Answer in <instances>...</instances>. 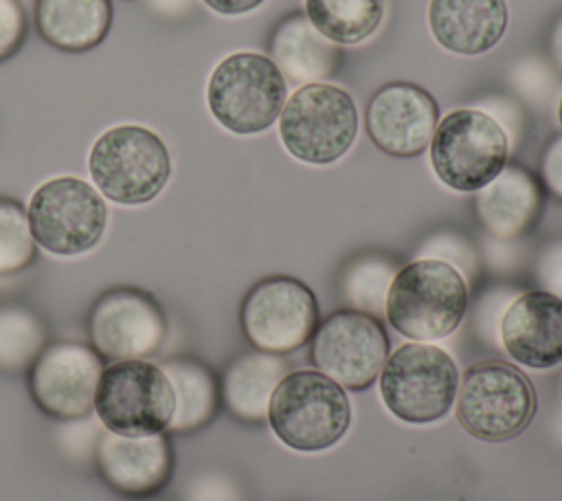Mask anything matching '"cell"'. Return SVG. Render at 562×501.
Wrapping results in <instances>:
<instances>
[{
    "label": "cell",
    "mask_w": 562,
    "mask_h": 501,
    "mask_svg": "<svg viewBox=\"0 0 562 501\" xmlns=\"http://www.w3.org/2000/svg\"><path fill=\"white\" fill-rule=\"evenodd\" d=\"M468 303V283L450 261L419 257L393 275L384 316L404 338L432 343L461 325Z\"/></svg>",
    "instance_id": "obj_1"
},
{
    "label": "cell",
    "mask_w": 562,
    "mask_h": 501,
    "mask_svg": "<svg viewBox=\"0 0 562 501\" xmlns=\"http://www.w3.org/2000/svg\"><path fill=\"white\" fill-rule=\"evenodd\" d=\"M266 420L283 446L321 453L347 435L351 402L345 387L318 369H296L288 371L272 391Z\"/></svg>",
    "instance_id": "obj_2"
},
{
    "label": "cell",
    "mask_w": 562,
    "mask_h": 501,
    "mask_svg": "<svg viewBox=\"0 0 562 501\" xmlns=\"http://www.w3.org/2000/svg\"><path fill=\"white\" fill-rule=\"evenodd\" d=\"M88 171L103 198L123 207H138L158 198L169 182L171 156L154 130L121 123L94 138Z\"/></svg>",
    "instance_id": "obj_3"
},
{
    "label": "cell",
    "mask_w": 562,
    "mask_h": 501,
    "mask_svg": "<svg viewBox=\"0 0 562 501\" xmlns=\"http://www.w3.org/2000/svg\"><path fill=\"white\" fill-rule=\"evenodd\" d=\"M536 391L512 363L485 358L459 376L454 415L461 428L483 442L520 435L536 413Z\"/></svg>",
    "instance_id": "obj_4"
},
{
    "label": "cell",
    "mask_w": 562,
    "mask_h": 501,
    "mask_svg": "<svg viewBox=\"0 0 562 501\" xmlns=\"http://www.w3.org/2000/svg\"><path fill=\"white\" fill-rule=\"evenodd\" d=\"M288 99V84L277 64L261 53L226 55L209 75L206 105L231 134L252 136L272 127Z\"/></svg>",
    "instance_id": "obj_5"
},
{
    "label": "cell",
    "mask_w": 562,
    "mask_h": 501,
    "mask_svg": "<svg viewBox=\"0 0 562 501\" xmlns=\"http://www.w3.org/2000/svg\"><path fill=\"white\" fill-rule=\"evenodd\" d=\"M285 152L305 165H331L353 145L358 108L353 97L329 81L299 86L277 119Z\"/></svg>",
    "instance_id": "obj_6"
},
{
    "label": "cell",
    "mask_w": 562,
    "mask_h": 501,
    "mask_svg": "<svg viewBox=\"0 0 562 501\" xmlns=\"http://www.w3.org/2000/svg\"><path fill=\"white\" fill-rule=\"evenodd\" d=\"M378 387L393 417L406 424H430L450 413L459 371L446 349L430 343H404L386 356Z\"/></svg>",
    "instance_id": "obj_7"
},
{
    "label": "cell",
    "mask_w": 562,
    "mask_h": 501,
    "mask_svg": "<svg viewBox=\"0 0 562 501\" xmlns=\"http://www.w3.org/2000/svg\"><path fill=\"white\" fill-rule=\"evenodd\" d=\"M509 143L503 125L483 110L457 108L437 121L430 165L441 185L470 193L490 185L507 165Z\"/></svg>",
    "instance_id": "obj_8"
},
{
    "label": "cell",
    "mask_w": 562,
    "mask_h": 501,
    "mask_svg": "<svg viewBox=\"0 0 562 501\" xmlns=\"http://www.w3.org/2000/svg\"><path fill=\"white\" fill-rule=\"evenodd\" d=\"M26 215L35 244L59 257L92 250L108 226L103 196L77 176H57L42 182L29 200Z\"/></svg>",
    "instance_id": "obj_9"
},
{
    "label": "cell",
    "mask_w": 562,
    "mask_h": 501,
    "mask_svg": "<svg viewBox=\"0 0 562 501\" xmlns=\"http://www.w3.org/2000/svg\"><path fill=\"white\" fill-rule=\"evenodd\" d=\"M176 409L173 389L149 360H112L103 367L94 413L101 424L119 435H151L169 428Z\"/></svg>",
    "instance_id": "obj_10"
},
{
    "label": "cell",
    "mask_w": 562,
    "mask_h": 501,
    "mask_svg": "<svg viewBox=\"0 0 562 501\" xmlns=\"http://www.w3.org/2000/svg\"><path fill=\"white\" fill-rule=\"evenodd\" d=\"M239 323L257 349L288 354L312 338L318 325V303L312 288L296 277H263L246 292Z\"/></svg>",
    "instance_id": "obj_11"
},
{
    "label": "cell",
    "mask_w": 562,
    "mask_h": 501,
    "mask_svg": "<svg viewBox=\"0 0 562 501\" xmlns=\"http://www.w3.org/2000/svg\"><path fill=\"white\" fill-rule=\"evenodd\" d=\"M389 356V338L378 316L342 308L316 325L310 343L312 365L345 389H367Z\"/></svg>",
    "instance_id": "obj_12"
},
{
    "label": "cell",
    "mask_w": 562,
    "mask_h": 501,
    "mask_svg": "<svg viewBox=\"0 0 562 501\" xmlns=\"http://www.w3.org/2000/svg\"><path fill=\"white\" fill-rule=\"evenodd\" d=\"M88 336L101 358L143 360L162 347L167 316L147 290L110 288L88 312Z\"/></svg>",
    "instance_id": "obj_13"
},
{
    "label": "cell",
    "mask_w": 562,
    "mask_h": 501,
    "mask_svg": "<svg viewBox=\"0 0 562 501\" xmlns=\"http://www.w3.org/2000/svg\"><path fill=\"white\" fill-rule=\"evenodd\" d=\"M103 358L92 345L77 341L50 343L29 369V391L35 407L59 422L94 413V396Z\"/></svg>",
    "instance_id": "obj_14"
},
{
    "label": "cell",
    "mask_w": 562,
    "mask_h": 501,
    "mask_svg": "<svg viewBox=\"0 0 562 501\" xmlns=\"http://www.w3.org/2000/svg\"><path fill=\"white\" fill-rule=\"evenodd\" d=\"M439 121L435 97L411 81H391L373 92L364 110V127L371 143L397 158L419 156L432 138Z\"/></svg>",
    "instance_id": "obj_15"
},
{
    "label": "cell",
    "mask_w": 562,
    "mask_h": 501,
    "mask_svg": "<svg viewBox=\"0 0 562 501\" xmlns=\"http://www.w3.org/2000/svg\"><path fill=\"white\" fill-rule=\"evenodd\" d=\"M94 464L110 488L143 499L171 479L173 450L167 433L119 435L105 428L94 448Z\"/></svg>",
    "instance_id": "obj_16"
},
{
    "label": "cell",
    "mask_w": 562,
    "mask_h": 501,
    "mask_svg": "<svg viewBox=\"0 0 562 501\" xmlns=\"http://www.w3.org/2000/svg\"><path fill=\"white\" fill-rule=\"evenodd\" d=\"M503 349L529 369H549L562 363V297L529 290L516 297L498 325Z\"/></svg>",
    "instance_id": "obj_17"
},
{
    "label": "cell",
    "mask_w": 562,
    "mask_h": 501,
    "mask_svg": "<svg viewBox=\"0 0 562 501\" xmlns=\"http://www.w3.org/2000/svg\"><path fill=\"white\" fill-rule=\"evenodd\" d=\"M505 0H430L428 26L435 42L454 55H483L505 35Z\"/></svg>",
    "instance_id": "obj_18"
},
{
    "label": "cell",
    "mask_w": 562,
    "mask_h": 501,
    "mask_svg": "<svg viewBox=\"0 0 562 501\" xmlns=\"http://www.w3.org/2000/svg\"><path fill=\"white\" fill-rule=\"evenodd\" d=\"M540 185L518 165H505L503 171L476 191V215L481 224L498 240L525 235L540 213Z\"/></svg>",
    "instance_id": "obj_19"
},
{
    "label": "cell",
    "mask_w": 562,
    "mask_h": 501,
    "mask_svg": "<svg viewBox=\"0 0 562 501\" xmlns=\"http://www.w3.org/2000/svg\"><path fill=\"white\" fill-rule=\"evenodd\" d=\"M35 26L44 42L64 53L97 48L112 26L110 0H35Z\"/></svg>",
    "instance_id": "obj_20"
},
{
    "label": "cell",
    "mask_w": 562,
    "mask_h": 501,
    "mask_svg": "<svg viewBox=\"0 0 562 501\" xmlns=\"http://www.w3.org/2000/svg\"><path fill=\"white\" fill-rule=\"evenodd\" d=\"M272 62L283 77L303 86L312 81H325L340 66V51L327 42L305 18V13H292L283 18L270 37Z\"/></svg>",
    "instance_id": "obj_21"
},
{
    "label": "cell",
    "mask_w": 562,
    "mask_h": 501,
    "mask_svg": "<svg viewBox=\"0 0 562 501\" xmlns=\"http://www.w3.org/2000/svg\"><path fill=\"white\" fill-rule=\"evenodd\" d=\"M290 371L281 354L250 352L228 365L222 376L220 393L228 411L244 422H261L268 415L272 391Z\"/></svg>",
    "instance_id": "obj_22"
},
{
    "label": "cell",
    "mask_w": 562,
    "mask_h": 501,
    "mask_svg": "<svg viewBox=\"0 0 562 501\" xmlns=\"http://www.w3.org/2000/svg\"><path fill=\"white\" fill-rule=\"evenodd\" d=\"M173 398L176 409L169 422L171 433H193L204 428L220 407V382L215 374L195 358H169L160 363Z\"/></svg>",
    "instance_id": "obj_23"
},
{
    "label": "cell",
    "mask_w": 562,
    "mask_h": 501,
    "mask_svg": "<svg viewBox=\"0 0 562 501\" xmlns=\"http://www.w3.org/2000/svg\"><path fill=\"white\" fill-rule=\"evenodd\" d=\"M307 22L331 44L353 46L384 22L386 0H305Z\"/></svg>",
    "instance_id": "obj_24"
},
{
    "label": "cell",
    "mask_w": 562,
    "mask_h": 501,
    "mask_svg": "<svg viewBox=\"0 0 562 501\" xmlns=\"http://www.w3.org/2000/svg\"><path fill=\"white\" fill-rule=\"evenodd\" d=\"M48 332L37 312L24 305H0V369H31L48 345Z\"/></svg>",
    "instance_id": "obj_25"
},
{
    "label": "cell",
    "mask_w": 562,
    "mask_h": 501,
    "mask_svg": "<svg viewBox=\"0 0 562 501\" xmlns=\"http://www.w3.org/2000/svg\"><path fill=\"white\" fill-rule=\"evenodd\" d=\"M397 270L380 257L356 259L342 275V294L353 310L367 314H382L386 292Z\"/></svg>",
    "instance_id": "obj_26"
},
{
    "label": "cell",
    "mask_w": 562,
    "mask_h": 501,
    "mask_svg": "<svg viewBox=\"0 0 562 501\" xmlns=\"http://www.w3.org/2000/svg\"><path fill=\"white\" fill-rule=\"evenodd\" d=\"M37 259L26 209L20 200L0 196V275L26 270Z\"/></svg>",
    "instance_id": "obj_27"
},
{
    "label": "cell",
    "mask_w": 562,
    "mask_h": 501,
    "mask_svg": "<svg viewBox=\"0 0 562 501\" xmlns=\"http://www.w3.org/2000/svg\"><path fill=\"white\" fill-rule=\"evenodd\" d=\"M29 31V18L20 0H0V62L13 57Z\"/></svg>",
    "instance_id": "obj_28"
},
{
    "label": "cell",
    "mask_w": 562,
    "mask_h": 501,
    "mask_svg": "<svg viewBox=\"0 0 562 501\" xmlns=\"http://www.w3.org/2000/svg\"><path fill=\"white\" fill-rule=\"evenodd\" d=\"M59 446L64 450L70 453V457H94V448L97 442L101 437V433L105 431V426L101 424V420L97 417V422L88 415L81 420H66L64 426L59 428Z\"/></svg>",
    "instance_id": "obj_29"
},
{
    "label": "cell",
    "mask_w": 562,
    "mask_h": 501,
    "mask_svg": "<svg viewBox=\"0 0 562 501\" xmlns=\"http://www.w3.org/2000/svg\"><path fill=\"white\" fill-rule=\"evenodd\" d=\"M538 277L547 288V292L562 297V242L551 244L542 253L538 261Z\"/></svg>",
    "instance_id": "obj_30"
},
{
    "label": "cell",
    "mask_w": 562,
    "mask_h": 501,
    "mask_svg": "<svg viewBox=\"0 0 562 501\" xmlns=\"http://www.w3.org/2000/svg\"><path fill=\"white\" fill-rule=\"evenodd\" d=\"M542 180L549 191L562 200V138H555L544 152Z\"/></svg>",
    "instance_id": "obj_31"
},
{
    "label": "cell",
    "mask_w": 562,
    "mask_h": 501,
    "mask_svg": "<svg viewBox=\"0 0 562 501\" xmlns=\"http://www.w3.org/2000/svg\"><path fill=\"white\" fill-rule=\"evenodd\" d=\"M202 2L220 15H244L261 7L266 0H202Z\"/></svg>",
    "instance_id": "obj_32"
},
{
    "label": "cell",
    "mask_w": 562,
    "mask_h": 501,
    "mask_svg": "<svg viewBox=\"0 0 562 501\" xmlns=\"http://www.w3.org/2000/svg\"><path fill=\"white\" fill-rule=\"evenodd\" d=\"M551 55H553V62L562 68V18L555 22L551 31Z\"/></svg>",
    "instance_id": "obj_33"
},
{
    "label": "cell",
    "mask_w": 562,
    "mask_h": 501,
    "mask_svg": "<svg viewBox=\"0 0 562 501\" xmlns=\"http://www.w3.org/2000/svg\"><path fill=\"white\" fill-rule=\"evenodd\" d=\"M558 123H560V130H562V97L558 101Z\"/></svg>",
    "instance_id": "obj_34"
}]
</instances>
